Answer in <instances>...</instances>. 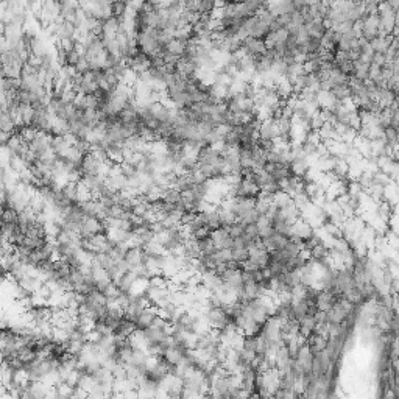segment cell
<instances>
[{
    "label": "cell",
    "instance_id": "obj_2",
    "mask_svg": "<svg viewBox=\"0 0 399 399\" xmlns=\"http://www.w3.org/2000/svg\"><path fill=\"white\" fill-rule=\"evenodd\" d=\"M327 341H329V337H327L324 332L315 331V332H312L306 338V345L312 351V354H320V352H324L326 351Z\"/></svg>",
    "mask_w": 399,
    "mask_h": 399
},
{
    "label": "cell",
    "instance_id": "obj_3",
    "mask_svg": "<svg viewBox=\"0 0 399 399\" xmlns=\"http://www.w3.org/2000/svg\"><path fill=\"white\" fill-rule=\"evenodd\" d=\"M211 239L217 250H231L234 245V239L226 231V228H219V230L212 231Z\"/></svg>",
    "mask_w": 399,
    "mask_h": 399
},
{
    "label": "cell",
    "instance_id": "obj_8",
    "mask_svg": "<svg viewBox=\"0 0 399 399\" xmlns=\"http://www.w3.org/2000/svg\"><path fill=\"white\" fill-rule=\"evenodd\" d=\"M0 125H2V133L14 134V130H16V120H14V117L7 109H2V119H0Z\"/></svg>",
    "mask_w": 399,
    "mask_h": 399
},
{
    "label": "cell",
    "instance_id": "obj_1",
    "mask_svg": "<svg viewBox=\"0 0 399 399\" xmlns=\"http://www.w3.org/2000/svg\"><path fill=\"white\" fill-rule=\"evenodd\" d=\"M161 320L162 318L159 315V310L156 307H153V306H148V307H145L144 310L140 312V315L136 320L137 331H145V329H148V327H153L154 324H158Z\"/></svg>",
    "mask_w": 399,
    "mask_h": 399
},
{
    "label": "cell",
    "instance_id": "obj_11",
    "mask_svg": "<svg viewBox=\"0 0 399 399\" xmlns=\"http://www.w3.org/2000/svg\"><path fill=\"white\" fill-rule=\"evenodd\" d=\"M391 371H393L394 377H399V355L391 360Z\"/></svg>",
    "mask_w": 399,
    "mask_h": 399
},
{
    "label": "cell",
    "instance_id": "obj_9",
    "mask_svg": "<svg viewBox=\"0 0 399 399\" xmlns=\"http://www.w3.org/2000/svg\"><path fill=\"white\" fill-rule=\"evenodd\" d=\"M245 228H247V225H244L242 222L236 220L234 223L226 226V231L230 233V236L236 240V239H240V237L245 236Z\"/></svg>",
    "mask_w": 399,
    "mask_h": 399
},
{
    "label": "cell",
    "instance_id": "obj_7",
    "mask_svg": "<svg viewBox=\"0 0 399 399\" xmlns=\"http://www.w3.org/2000/svg\"><path fill=\"white\" fill-rule=\"evenodd\" d=\"M186 46H187V42H182L179 39H172L167 44V49L165 52L170 53V55H173L175 58L181 60L182 56H184V52H186Z\"/></svg>",
    "mask_w": 399,
    "mask_h": 399
},
{
    "label": "cell",
    "instance_id": "obj_10",
    "mask_svg": "<svg viewBox=\"0 0 399 399\" xmlns=\"http://www.w3.org/2000/svg\"><path fill=\"white\" fill-rule=\"evenodd\" d=\"M126 8H128V4H125V2H112L111 4L112 18L122 19L125 16V13H126Z\"/></svg>",
    "mask_w": 399,
    "mask_h": 399
},
{
    "label": "cell",
    "instance_id": "obj_5",
    "mask_svg": "<svg viewBox=\"0 0 399 399\" xmlns=\"http://www.w3.org/2000/svg\"><path fill=\"white\" fill-rule=\"evenodd\" d=\"M193 186H195V182H193L192 176H190L189 173H182V175H178V176H176V179H175V182H173L172 189L178 190V192L182 195V193L190 192V190L193 189Z\"/></svg>",
    "mask_w": 399,
    "mask_h": 399
},
{
    "label": "cell",
    "instance_id": "obj_6",
    "mask_svg": "<svg viewBox=\"0 0 399 399\" xmlns=\"http://www.w3.org/2000/svg\"><path fill=\"white\" fill-rule=\"evenodd\" d=\"M136 282H137L136 276L130 272V273L120 275V276L117 278V281L114 282V284H116L119 290L126 292V293H131V290H133V287H134V284H136Z\"/></svg>",
    "mask_w": 399,
    "mask_h": 399
},
{
    "label": "cell",
    "instance_id": "obj_12",
    "mask_svg": "<svg viewBox=\"0 0 399 399\" xmlns=\"http://www.w3.org/2000/svg\"><path fill=\"white\" fill-rule=\"evenodd\" d=\"M396 349H397V351H399V337H397V338H396Z\"/></svg>",
    "mask_w": 399,
    "mask_h": 399
},
{
    "label": "cell",
    "instance_id": "obj_4",
    "mask_svg": "<svg viewBox=\"0 0 399 399\" xmlns=\"http://www.w3.org/2000/svg\"><path fill=\"white\" fill-rule=\"evenodd\" d=\"M128 67H130L133 72L139 77L140 74L147 72V70L151 69V58L148 55L139 52L131 61H128Z\"/></svg>",
    "mask_w": 399,
    "mask_h": 399
}]
</instances>
